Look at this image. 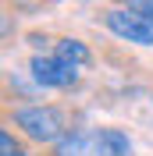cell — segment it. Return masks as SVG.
<instances>
[{
    "instance_id": "6",
    "label": "cell",
    "mask_w": 153,
    "mask_h": 156,
    "mask_svg": "<svg viewBox=\"0 0 153 156\" xmlns=\"http://www.w3.org/2000/svg\"><path fill=\"white\" fill-rule=\"evenodd\" d=\"M54 57L68 60V64H75V68H86V64H93V53H89V46L82 43V39H54Z\"/></svg>"
},
{
    "instance_id": "5",
    "label": "cell",
    "mask_w": 153,
    "mask_h": 156,
    "mask_svg": "<svg viewBox=\"0 0 153 156\" xmlns=\"http://www.w3.org/2000/svg\"><path fill=\"white\" fill-rule=\"evenodd\" d=\"M54 156H96V135L68 131L57 146H54Z\"/></svg>"
},
{
    "instance_id": "1",
    "label": "cell",
    "mask_w": 153,
    "mask_h": 156,
    "mask_svg": "<svg viewBox=\"0 0 153 156\" xmlns=\"http://www.w3.org/2000/svg\"><path fill=\"white\" fill-rule=\"evenodd\" d=\"M14 128H18L25 138L39 142V146H57L61 138L68 135V121H64V110L61 107H50V103H36V107H18L11 114Z\"/></svg>"
},
{
    "instance_id": "8",
    "label": "cell",
    "mask_w": 153,
    "mask_h": 156,
    "mask_svg": "<svg viewBox=\"0 0 153 156\" xmlns=\"http://www.w3.org/2000/svg\"><path fill=\"white\" fill-rule=\"evenodd\" d=\"M128 11H135L139 18H146V21H153V0H139V4H132Z\"/></svg>"
},
{
    "instance_id": "3",
    "label": "cell",
    "mask_w": 153,
    "mask_h": 156,
    "mask_svg": "<svg viewBox=\"0 0 153 156\" xmlns=\"http://www.w3.org/2000/svg\"><path fill=\"white\" fill-rule=\"evenodd\" d=\"M107 29L114 32L118 39L125 43H135V46H153V21L139 18L135 11L128 7H118V11H107Z\"/></svg>"
},
{
    "instance_id": "7",
    "label": "cell",
    "mask_w": 153,
    "mask_h": 156,
    "mask_svg": "<svg viewBox=\"0 0 153 156\" xmlns=\"http://www.w3.org/2000/svg\"><path fill=\"white\" fill-rule=\"evenodd\" d=\"M0 156H25V149L14 142V135H11V128H4L0 131Z\"/></svg>"
},
{
    "instance_id": "4",
    "label": "cell",
    "mask_w": 153,
    "mask_h": 156,
    "mask_svg": "<svg viewBox=\"0 0 153 156\" xmlns=\"http://www.w3.org/2000/svg\"><path fill=\"white\" fill-rule=\"evenodd\" d=\"M96 156H132V138L121 128H96Z\"/></svg>"
},
{
    "instance_id": "2",
    "label": "cell",
    "mask_w": 153,
    "mask_h": 156,
    "mask_svg": "<svg viewBox=\"0 0 153 156\" xmlns=\"http://www.w3.org/2000/svg\"><path fill=\"white\" fill-rule=\"evenodd\" d=\"M29 75L43 89H71L78 82V68L75 64H68L61 57H47V53H36L29 60Z\"/></svg>"
}]
</instances>
